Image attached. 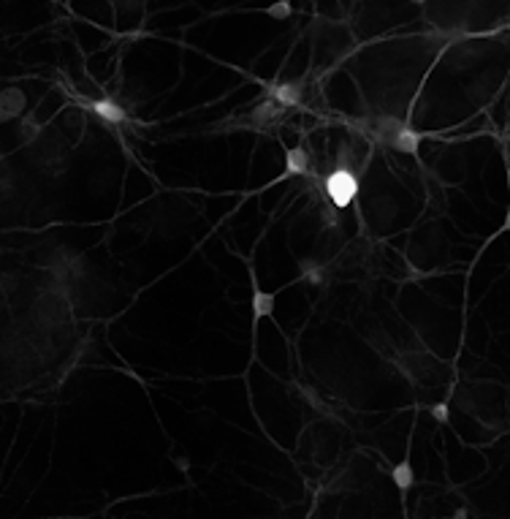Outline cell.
<instances>
[{"label": "cell", "mask_w": 510, "mask_h": 519, "mask_svg": "<svg viewBox=\"0 0 510 519\" xmlns=\"http://www.w3.org/2000/svg\"><path fill=\"white\" fill-rule=\"evenodd\" d=\"M323 188H326L328 201H331L337 210H345V207H351L353 201H355V196H358V177L353 174L351 169L340 166V169H334V171L326 177Z\"/></svg>", "instance_id": "cell-1"}, {"label": "cell", "mask_w": 510, "mask_h": 519, "mask_svg": "<svg viewBox=\"0 0 510 519\" xmlns=\"http://www.w3.org/2000/svg\"><path fill=\"white\" fill-rule=\"evenodd\" d=\"M28 109V96L19 87H6L0 90V123H11L19 120Z\"/></svg>", "instance_id": "cell-2"}, {"label": "cell", "mask_w": 510, "mask_h": 519, "mask_svg": "<svg viewBox=\"0 0 510 519\" xmlns=\"http://www.w3.org/2000/svg\"><path fill=\"white\" fill-rule=\"evenodd\" d=\"M90 106V112L93 114H98L103 123H109V126H120V123H125V109L120 106V103H114V101H109V98H100V101H90L87 103Z\"/></svg>", "instance_id": "cell-3"}, {"label": "cell", "mask_w": 510, "mask_h": 519, "mask_svg": "<svg viewBox=\"0 0 510 519\" xmlns=\"http://www.w3.org/2000/svg\"><path fill=\"white\" fill-rule=\"evenodd\" d=\"M269 96L274 103L280 106H296L301 101V85L299 82H283V85H272L269 87Z\"/></svg>", "instance_id": "cell-4"}, {"label": "cell", "mask_w": 510, "mask_h": 519, "mask_svg": "<svg viewBox=\"0 0 510 519\" xmlns=\"http://www.w3.org/2000/svg\"><path fill=\"white\" fill-rule=\"evenodd\" d=\"M250 307H253V318L261 321V318H269L274 313V293L261 291L258 286H253V299H250Z\"/></svg>", "instance_id": "cell-5"}, {"label": "cell", "mask_w": 510, "mask_h": 519, "mask_svg": "<svg viewBox=\"0 0 510 519\" xmlns=\"http://www.w3.org/2000/svg\"><path fill=\"white\" fill-rule=\"evenodd\" d=\"M418 142H421V133L413 128H407V126H402L399 128V133L394 136V142L388 144V147H394V150H399V153H407V155H413V153H418Z\"/></svg>", "instance_id": "cell-6"}, {"label": "cell", "mask_w": 510, "mask_h": 519, "mask_svg": "<svg viewBox=\"0 0 510 519\" xmlns=\"http://www.w3.org/2000/svg\"><path fill=\"white\" fill-rule=\"evenodd\" d=\"M310 169V155L304 147H293L285 153V174H307Z\"/></svg>", "instance_id": "cell-7"}, {"label": "cell", "mask_w": 510, "mask_h": 519, "mask_svg": "<svg viewBox=\"0 0 510 519\" xmlns=\"http://www.w3.org/2000/svg\"><path fill=\"white\" fill-rule=\"evenodd\" d=\"M391 482L399 487V492H407V489L415 484V473H413V465L405 459V462H399L394 470H391Z\"/></svg>", "instance_id": "cell-8"}, {"label": "cell", "mask_w": 510, "mask_h": 519, "mask_svg": "<svg viewBox=\"0 0 510 519\" xmlns=\"http://www.w3.org/2000/svg\"><path fill=\"white\" fill-rule=\"evenodd\" d=\"M280 109H283V106H280V103H274V101L269 98V101H263V103H258V106H255L253 114H250V117H253V123H258V126H263V123L274 120V117L280 114Z\"/></svg>", "instance_id": "cell-9"}, {"label": "cell", "mask_w": 510, "mask_h": 519, "mask_svg": "<svg viewBox=\"0 0 510 519\" xmlns=\"http://www.w3.org/2000/svg\"><path fill=\"white\" fill-rule=\"evenodd\" d=\"M19 133H22L25 142H38V139H41V123L35 120V114H22Z\"/></svg>", "instance_id": "cell-10"}, {"label": "cell", "mask_w": 510, "mask_h": 519, "mask_svg": "<svg viewBox=\"0 0 510 519\" xmlns=\"http://www.w3.org/2000/svg\"><path fill=\"white\" fill-rule=\"evenodd\" d=\"M301 272H304V278H307L310 283H315V286L323 283V269H320L318 264H313V261H301Z\"/></svg>", "instance_id": "cell-11"}, {"label": "cell", "mask_w": 510, "mask_h": 519, "mask_svg": "<svg viewBox=\"0 0 510 519\" xmlns=\"http://www.w3.org/2000/svg\"><path fill=\"white\" fill-rule=\"evenodd\" d=\"M269 17H274V19H288V17H290V0H280L277 6H272V8H269Z\"/></svg>", "instance_id": "cell-12"}, {"label": "cell", "mask_w": 510, "mask_h": 519, "mask_svg": "<svg viewBox=\"0 0 510 519\" xmlns=\"http://www.w3.org/2000/svg\"><path fill=\"white\" fill-rule=\"evenodd\" d=\"M432 419H434V422H448V419H450V411H448L446 402L432 405Z\"/></svg>", "instance_id": "cell-13"}, {"label": "cell", "mask_w": 510, "mask_h": 519, "mask_svg": "<svg viewBox=\"0 0 510 519\" xmlns=\"http://www.w3.org/2000/svg\"><path fill=\"white\" fill-rule=\"evenodd\" d=\"M6 302H8V291H6V289H3V286H0V307H3V305H6Z\"/></svg>", "instance_id": "cell-14"}, {"label": "cell", "mask_w": 510, "mask_h": 519, "mask_svg": "<svg viewBox=\"0 0 510 519\" xmlns=\"http://www.w3.org/2000/svg\"><path fill=\"white\" fill-rule=\"evenodd\" d=\"M456 519H467V514H464V511H456Z\"/></svg>", "instance_id": "cell-15"}, {"label": "cell", "mask_w": 510, "mask_h": 519, "mask_svg": "<svg viewBox=\"0 0 510 519\" xmlns=\"http://www.w3.org/2000/svg\"><path fill=\"white\" fill-rule=\"evenodd\" d=\"M415 3H423V0H415Z\"/></svg>", "instance_id": "cell-16"}]
</instances>
